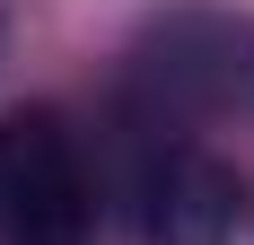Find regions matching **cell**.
<instances>
[{"mask_svg": "<svg viewBox=\"0 0 254 245\" xmlns=\"http://www.w3.org/2000/svg\"><path fill=\"white\" fill-rule=\"evenodd\" d=\"M97 184L53 105L0 114V245H88Z\"/></svg>", "mask_w": 254, "mask_h": 245, "instance_id": "cell-1", "label": "cell"}, {"mask_svg": "<svg viewBox=\"0 0 254 245\" xmlns=\"http://www.w3.org/2000/svg\"><path fill=\"white\" fill-rule=\"evenodd\" d=\"M237 201H246V184H237L228 158L176 149L149 175V245H228L237 237Z\"/></svg>", "mask_w": 254, "mask_h": 245, "instance_id": "cell-2", "label": "cell"}]
</instances>
